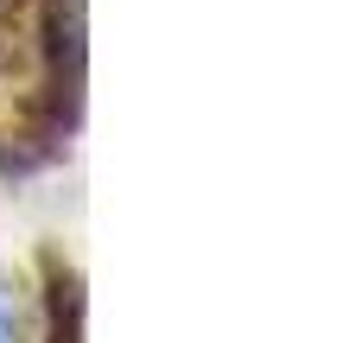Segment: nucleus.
<instances>
[{
  "mask_svg": "<svg viewBox=\"0 0 362 343\" xmlns=\"http://www.w3.org/2000/svg\"><path fill=\"white\" fill-rule=\"evenodd\" d=\"M0 343H19V331H13V318L0 312Z\"/></svg>",
  "mask_w": 362,
  "mask_h": 343,
  "instance_id": "f257e3e1",
  "label": "nucleus"
}]
</instances>
